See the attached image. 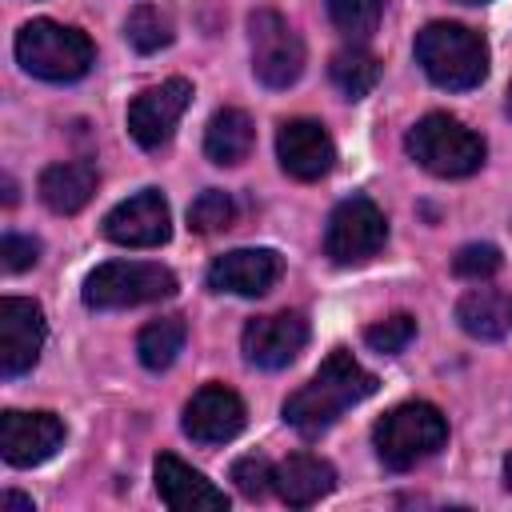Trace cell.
I'll list each match as a JSON object with an SVG mask.
<instances>
[{"instance_id":"cell-3","label":"cell","mask_w":512,"mask_h":512,"mask_svg":"<svg viewBox=\"0 0 512 512\" xmlns=\"http://www.w3.org/2000/svg\"><path fill=\"white\" fill-rule=\"evenodd\" d=\"M16 60L28 76L48 80V84H72L80 76H88V68L96 64V48L92 40L72 28V24H56V20H28L16 32Z\"/></svg>"},{"instance_id":"cell-4","label":"cell","mask_w":512,"mask_h":512,"mask_svg":"<svg viewBox=\"0 0 512 512\" xmlns=\"http://www.w3.org/2000/svg\"><path fill=\"white\" fill-rule=\"evenodd\" d=\"M444 440H448V420L440 416V408H432L424 400L384 412L372 428L376 456L392 472H408V468L424 464L428 456H436L444 448Z\"/></svg>"},{"instance_id":"cell-16","label":"cell","mask_w":512,"mask_h":512,"mask_svg":"<svg viewBox=\"0 0 512 512\" xmlns=\"http://www.w3.org/2000/svg\"><path fill=\"white\" fill-rule=\"evenodd\" d=\"M244 400L224 388V384H204L188 404H184V432L196 444H224L244 432Z\"/></svg>"},{"instance_id":"cell-33","label":"cell","mask_w":512,"mask_h":512,"mask_svg":"<svg viewBox=\"0 0 512 512\" xmlns=\"http://www.w3.org/2000/svg\"><path fill=\"white\" fill-rule=\"evenodd\" d=\"M508 116H512V84H508Z\"/></svg>"},{"instance_id":"cell-26","label":"cell","mask_w":512,"mask_h":512,"mask_svg":"<svg viewBox=\"0 0 512 512\" xmlns=\"http://www.w3.org/2000/svg\"><path fill=\"white\" fill-rule=\"evenodd\" d=\"M232 216H236V204H232V196L228 192H220V188H208V192H200L196 200H192V208H188V228L192 232H224L228 224H232Z\"/></svg>"},{"instance_id":"cell-29","label":"cell","mask_w":512,"mask_h":512,"mask_svg":"<svg viewBox=\"0 0 512 512\" xmlns=\"http://www.w3.org/2000/svg\"><path fill=\"white\" fill-rule=\"evenodd\" d=\"M452 268L464 280H484V276H492L500 268V248H492V244H464L456 252V260H452Z\"/></svg>"},{"instance_id":"cell-2","label":"cell","mask_w":512,"mask_h":512,"mask_svg":"<svg viewBox=\"0 0 512 512\" xmlns=\"http://www.w3.org/2000/svg\"><path fill=\"white\" fill-rule=\"evenodd\" d=\"M416 64L448 92H468L488 76V44L480 32L448 20H432L416 32Z\"/></svg>"},{"instance_id":"cell-20","label":"cell","mask_w":512,"mask_h":512,"mask_svg":"<svg viewBox=\"0 0 512 512\" xmlns=\"http://www.w3.org/2000/svg\"><path fill=\"white\" fill-rule=\"evenodd\" d=\"M456 320L476 340H500L512 332V296L500 288H472L460 296Z\"/></svg>"},{"instance_id":"cell-10","label":"cell","mask_w":512,"mask_h":512,"mask_svg":"<svg viewBox=\"0 0 512 512\" xmlns=\"http://www.w3.org/2000/svg\"><path fill=\"white\" fill-rule=\"evenodd\" d=\"M44 336H48V324L40 304L24 296H4L0 300V376L12 380L28 372L40 360Z\"/></svg>"},{"instance_id":"cell-23","label":"cell","mask_w":512,"mask_h":512,"mask_svg":"<svg viewBox=\"0 0 512 512\" xmlns=\"http://www.w3.org/2000/svg\"><path fill=\"white\" fill-rule=\"evenodd\" d=\"M328 76H332V84L348 96V100H360V96H368L372 88H376V80H380V60L368 52V48H344V52H336L332 56V64H328Z\"/></svg>"},{"instance_id":"cell-18","label":"cell","mask_w":512,"mask_h":512,"mask_svg":"<svg viewBox=\"0 0 512 512\" xmlns=\"http://www.w3.org/2000/svg\"><path fill=\"white\" fill-rule=\"evenodd\" d=\"M336 488V468L312 452H292L276 468V492L288 508H308Z\"/></svg>"},{"instance_id":"cell-25","label":"cell","mask_w":512,"mask_h":512,"mask_svg":"<svg viewBox=\"0 0 512 512\" xmlns=\"http://www.w3.org/2000/svg\"><path fill=\"white\" fill-rule=\"evenodd\" d=\"M332 24L348 36V40H368L384 16V0H324Z\"/></svg>"},{"instance_id":"cell-6","label":"cell","mask_w":512,"mask_h":512,"mask_svg":"<svg viewBox=\"0 0 512 512\" xmlns=\"http://www.w3.org/2000/svg\"><path fill=\"white\" fill-rule=\"evenodd\" d=\"M176 296V276L164 264L148 260H108L84 280V304L96 312L112 308H136V304H156Z\"/></svg>"},{"instance_id":"cell-24","label":"cell","mask_w":512,"mask_h":512,"mask_svg":"<svg viewBox=\"0 0 512 512\" xmlns=\"http://www.w3.org/2000/svg\"><path fill=\"white\" fill-rule=\"evenodd\" d=\"M124 36L136 52H160L172 40V20L156 8V4H140L132 8V16L124 20Z\"/></svg>"},{"instance_id":"cell-7","label":"cell","mask_w":512,"mask_h":512,"mask_svg":"<svg viewBox=\"0 0 512 512\" xmlns=\"http://www.w3.org/2000/svg\"><path fill=\"white\" fill-rule=\"evenodd\" d=\"M248 44H252V72L260 84L268 88H292L304 72V40L296 36V28L272 12V8H256L248 16Z\"/></svg>"},{"instance_id":"cell-14","label":"cell","mask_w":512,"mask_h":512,"mask_svg":"<svg viewBox=\"0 0 512 512\" xmlns=\"http://www.w3.org/2000/svg\"><path fill=\"white\" fill-rule=\"evenodd\" d=\"M64 444V424L52 412H16L8 408L0 416V452L12 468L44 464Z\"/></svg>"},{"instance_id":"cell-21","label":"cell","mask_w":512,"mask_h":512,"mask_svg":"<svg viewBox=\"0 0 512 512\" xmlns=\"http://www.w3.org/2000/svg\"><path fill=\"white\" fill-rule=\"evenodd\" d=\"M252 140H256V128H252L248 112H240V108H220L208 120V128H204V152H208L212 164H240V160H248Z\"/></svg>"},{"instance_id":"cell-15","label":"cell","mask_w":512,"mask_h":512,"mask_svg":"<svg viewBox=\"0 0 512 512\" xmlns=\"http://www.w3.org/2000/svg\"><path fill=\"white\" fill-rule=\"evenodd\" d=\"M284 272L280 252L272 248H232L212 260L208 268V288L212 292H232V296H264Z\"/></svg>"},{"instance_id":"cell-19","label":"cell","mask_w":512,"mask_h":512,"mask_svg":"<svg viewBox=\"0 0 512 512\" xmlns=\"http://www.w3.org/2000/svg\"><path fill=\"white\" fill-rule=\"evenodd\" d=\"M40 200L56 212V216H72L80 212L92 192H96V164L88 160H60V164H48L40 172Z\"/></svg>"},{"instance_id":"cell-17","label":"cell","mask_w":512,"mask_h":512,"mask_svg":"<svg viewBox=\"0 0 512 512\" xmlns=\"http://www.w3.org/2000/svg\"><path fill=\"white\" fill-rule=\"evenodd\" d=\"M152 472H156V492L172 512H224L228 508V496L212 480H204L196 468L176 460L172 452H160Z\"/></svg>"},{"instance_id":"cell-11","label":"cell","mask_w":512,"mask_h":512,"mask_svg":"<svg viewBox=\"0 0 512 512\" xmlns=\"http://www.w3.org/2000/svg\"><path fill=\"white\" fill-rule=\"evenodd\" d=\"M104 236L112 244H124V248H156V244H164L172 236L168 200L156 188H144V192L120 200L104 216Z\"/></svg>"},{"instance_id":"cell-30","label":"cell","mask_w":512,"mask_h":512,"mask_svg":"<svg viewBox=\"0 0 512 512\" xmlns=\"http://www.w3.org/2000/svg\"><path fill=\"white\" fill-rule=\"evenodd\" d=\"M0 256H4V268H8V272H24V268L36 264L40 244H36L32 236H16V232H8V236L0 240Z\"/></svg>"},{"instance_id":"cell-12","label":"cell","mask_w":512,"mask_h":512,"mask_svg":"<svg viewBox=\"0 0 512 512\" xmlns=\"http://www.w3.org/2000/svg\"><path fill=\"white\" fill-rule=\"evenodd\" d=\"M308 344V320L300 312H272V316H256L244 324V336H240V348H244V360L256 364V368H288L300 348Z\"/></svg>"},{"instance_id":"cell-27","label":"cell","mask_w":512,"mask_h":512,"mask_svg":"<svg viewBox=\"0 0 512 512\" xmlns=\"http://www.w3.org/2000/svg\"><path fill=\"white\" fill-rule=\"evenodd\" d=\"M412 336H416V320H412L408 312H396V316L376 320V324L364 328L368 348H376L380 356H396V352H404V348L412 344Z\"/></svg>"},{"instance_id":"cell-22","label":"cell","mask_w":512,"mask_h":512,"mask_svg":"<svg viewBox=\"0 0 512 512\" xmlns=\"http://www.w3.org/2000/svg\"><path fill=\"white\" fill-rule=\"evenodd\" d=\"M184 340H188V324H184V316H160V320L144 324V328H140V336H136L140 364H144V368H152V372L172 368V360L180 356Z\"/></svg>"},{"instance_id":"cell-31","label":"cell","mask_w":512,"mask_h":512,"mask_svg":"<svg viewBox=\"0 0 512 512\" xmlns=\"http://www.w3.org/2000/svg\"><path fill=\"white\" fill-rule=\"evenodd\" d=\"M4 508H28V512H32V496H20V492H4Z\"/></svg>"},{"instance_id":"cell-28","label":"cell","mask_w":512,"mask_h":512,"mask_svg":"<svg viewBox=\"0 0 512 512\" xmlns=\"http://www.w3.org/2000/svg\"><path fill=\"white\" fill-rule=\"evenodd\" d=\"M232 480H236L240 496H248V500H264L268 488H276V468L268 464V456L248 452V456H240V460L232 464Z\"/></svg>"},{"instance_id":"cell-32","label":"cell","mask_w":512,"mask_h":512,"mask_svg":"<svg viewBox=\"0 0 512 512\" xmlns=\"http://www.w3.org/2000/svg\"><path fill=\"white\" fill-rule=\"evenodd\" d=\"M504 484L512 488V452H508V460H504Z\"/></svg>"},{"instance_id":"cell-5","label":"cell","mask_w":512,"mask_h":512,"mask_svg":"<svg viewBox=\"0 0 512 512\" xmlns=\"http://www.w3.org/2000/svg\"><path fill=\"white\" fill-rule=\"evenodd\" d=\"M404 144H408V156L424 172L444 176V180L472 176L484 164V140L472 128H464L456 116H444V112H428L424 120H416Z\"/></svg>"},{"instance_id":"cell-1","label":"cell","mask_w":512,"mask_h":512,"mask_svg":"<svg viewBox=\"0 0 512 512\" xmlns=\"http://www.w3.org/2000/svg\"><path fill=\"white\" fill-rule=\"evenodd\" d=\"M372 392H376V376L364 372V368L352 360V352L336 348V352L316 368V376L284 400V420H288L300 436H320V432H328L352 404L368 400Z\"/></svg>"},{"instance_id":"cell-13","label":"cell","mask_w":512,"mask_h":512,"mask_svg":"<svg viewBox=\"0 0 512 512\" xmlns=\"http://www.w3.org/2000/svg\"><path fill=\"white\" fill-rule=\"evenodd\" d=\"M276 156L280 168L292 180H320L336 164V144L320 120H284L276 132Z\"/></svg>"},{"instance_id":"cell-9","label":"cell","mask_w":512,"mask_h":512,"mask_svg":"<svg viewBox=\"0 0 512 512\" xmlns=\"http://www.w3.org/2000/svg\"><path fill=\"white\" fill-rule=\"evenodd\" d=\"M188 100H192V84H188L184 76H172V80H164V84L144 88V92L128 104V132H132V140H136L140 148H148V152L164 148V144L172 140L176 120L184 116Z\"/></svg>"},{"instance_id":"cell-8","label":"cell","mask_w":512,"mask_h":512,"mask_svg":"<svg viewBox=\"0 0 512 512\" xmlns=\"http://www.w3.org/2000/svg\"><path fill=\"white\" fill-rule=\"evenodd\" d=\"M388 240V220L368 196H348L332 208L324 228V252L332 264H364L372 260Z\"/></svg>"},{"instance_id":"cell-34","label":"cell","mask_w":512,"mask_h":512,"mask_svg":"<svg viewBox=\"0 0 512 512\" xmlns=\"http://www.w3.org/2000/svg\"><path fill=\"white\" fill-rule=\"evenodd\" d=\"M460 4H484V0H460Z\"/></svg>"}]
</instances>
